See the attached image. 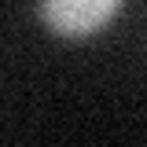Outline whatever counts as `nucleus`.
Masks as SVG:
<instances>
[{
    "label": "nucleus",
    "instance_id": "nucleus-1",
    "mask_svg": "<svg viewBox=\"0 0 147 147\" xmlns=\"http://www.w3.org/2000/svg\"><path fill=\"white\" fill-rule=\"evenodd\" d=\"M125 0H37V15L55 37L88 40L103 33Z\"/></svg>",
    "mask_w": 147,
    "mask_h": 147
}]
</instances>
